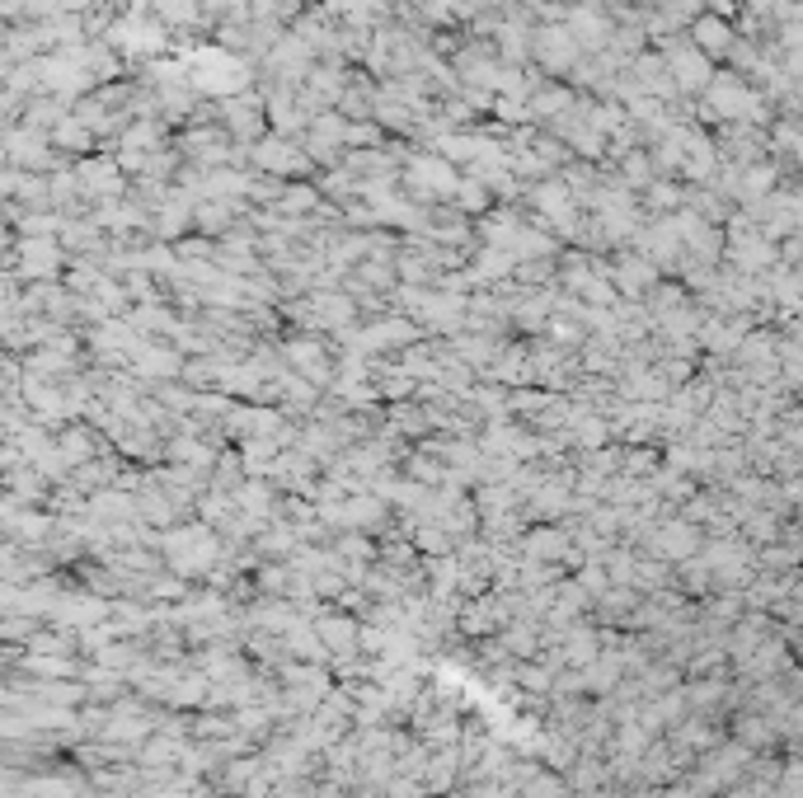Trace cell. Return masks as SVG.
<instances>
[{"instance_id": "obj_5", "label": "cell", "mask_w": 803, "mask_h": 798, "mask_svg": "<svg viewBox=\"0 0 803 798\" xmlns=\"http://www.w3.org/2000/svg\"><path fill=\"white\" fill-rule=\"evenodd\" d=\"M541 57H545V62H550V66H569V57H573L569 33L545 29V33H541Z\"/></svg>"}, {"instance_id": "obj_6", "label": "cell", "mask_w": 803, "mask_h": 798, "mask_svg": "<svg viewBox=\"0 0 803 798\" xmlns=\"http://www.w3.org/2000/svg\"><path fill=\"white\" fill-rule=\"evenodd\" d=\"M695 38H700V47H710V52H724V47H728V29L719 24V19H700Z\"/></svg>"}, {"instance_id": "obj_3", "label": "cell", "mask_w": 803, "mask_h": 798, "mask_svg": "<svg viewBox=\"0 0 803 798\" xmlns=\"http://www.w3.org/2000/svg\"><path fill=\"white\" fill-rule=\"evenodd\" d=\"M409 184H414L418 193H451V188H456V174H451L447 165H437V160H414Z\"/></svg>"}, {"instance_id": "obj_7", "label": "cell", "mask_w": 803, "mask_h": 798, "mask_svg": "<svg viewBox=\"0 0 803 798\" xmlns=\"http://www.w3.org/2000/svg\"><path fill=\"white\" fill-rule=\"evenodd\" d=\"M259 165H273V169H292L296 155L287 151V146H278V141H263L259 146Z\"/></svg>"}, {"instance_id": "obj_4", "label": "cell", "mask_w": 803, "mask_h": 798, "mask_svg": "<svg viewBox=\"0 0 803 798\" xmlns=\"http://www.w3.org/2000/svg\"><path fill=\"white\" fill-rule=\"evenodd\" d=\"M569 550L573 545L564 531H531V536H526V554H531V559H564Z\"/></svg>"}, {"instance_id": "obj_8", "label": "cell", "mask_w": 803, "mask_h": 798, "mask_svg": "<svg viewBox=\"0 0 803 798\" xmlns=\"http://www.w3.org/2000/svg\"><path fill=\"white\" fill-rule=\"evenodd\" d=\"M57 141H62V146H85V141H90V132H85L80 123H62V127H57Z\"/></svg>"}, {"instance_id": "obj_2", "label": "cell", "mask_w": 803, "mask_h": 798, "mask_svg": "<svg viewBox=\"0 0 803 798\" xmlns=\"http://www.w3.org/2000/svg\"><path fill=\"white\" fill-rule=\"evenodd\" d=\"M315 634H320V644L334 648V653H343V658H353V648L362 644V630H357L348 615H325V620L315 625Z\"/></svg>"}, {"instance_id": "obj_1", "label": "cell", "mask_w": 803, "mask_h": 798, "mask_svg": "<svg viewBox=\"0 0 803 798\" xmlns=\"http://www.w3.org/2000/svg\"><path fill=\"white\" fill-rule=\"evenodd\" d=\"M212 559H217V540L207 531H179V536H170V564L179 573H202Z\"/></svg>"}]
</instances>
